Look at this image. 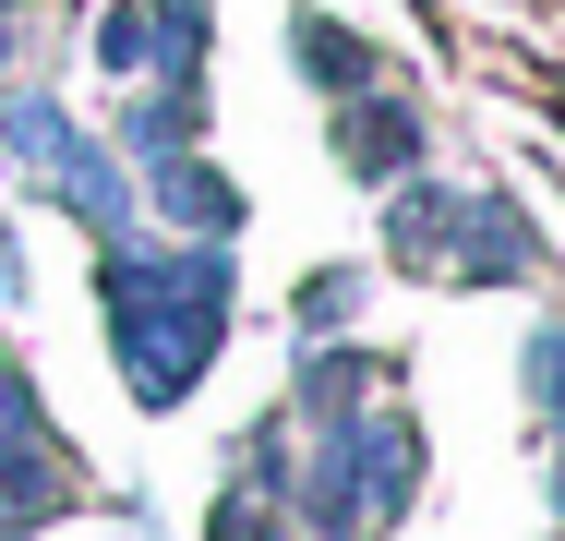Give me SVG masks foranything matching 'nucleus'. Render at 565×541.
Listing matches in <instances>:
<instances>
[{
    "mask_svg": "<svg viewBox=\"0 0 565 541\" xmlns=\"http://www.w3.org/2000/svg\"><path fill=\"white\" fill-rule=\"evenodd\" d=\"M228 325V253L181 241V253H109V337H120V385L145 410H181L193 373L217 361Z\"/></svg>",
    "mask_w": 565,
    "mask_h": 541,
    "instance_id": "obj_1",
    "label": "nucleus"
},
{
    "mask_svg": "<svg viewBox=\"0 0 565 541\" xmlns=\"http://www.w3.org/2000/svg\"><path fill=\"white\" fill-rule=\"evenodd\" d=\"M397 265L493 289V277H530V265H542V241L493 205V193H446V181H422V193H397Z\"/></svg>",
    "mask_w": 565,
    "mask_h": 541,
    "instance_id": "obj_2",
    "label": "nucleus"
},
{
    "mask_svg": "<svg viewBox=\"0 0 565 541\" xmlns=\"http://www.w3.org/2000/svg\"><path fill=\"white\" fill-rule=\"evenodd\" d=\"M0 132H12L24 181H49L61 205L85 216V229H132V181H120V169H109V157H97V145H85V132H73L49 97H12V108H0Z\"/></svg>",
    "mask_w": 565,
    "mask_h": 541,
    "instance_id": "obj_3",
    "label": "nucleus"
},
{
    "mask_svg": "<svg viewBox=\"0 0 565 541\" xmlns=\"http://www.w3.org/2000/svg\"><path fill=\"white\" fill-rule=\"evenodd\" d=\"M145 193H157L169 216H181L193 241H228V229H241V193H228L217 169H205V157H145Z\"/></svg>",
    "mask_w": 565,
    "mask_h": 541,
    "instance_id": "obj_4",
    "label": "nucleus"
},
{
    "mask_svg": "<svg viewBox=\"0 0 565 541\" xmlns=\"http://www.w3.org/2000/svg\"><path fill=\"white\" fill-rule=\"evenodd\" d=\"M409 145H422V120H409L397 97H361V108L338 120V157L361 169V181H397V169H409Z\"/></svg>",
    "mask_w": 565,
    "mask_h": 541,
    "instance_id": "obj_5",
    "label": "nucleus"
},
{
    "mask_svg": "<svg viewBox=\"0 0 565 541\" xmlns=\"http://www.w3.org/2000/svg\"><path fill=\"white\" fill-rule=\"evenodd\" d=\"M193 120H205L193 85H157V97H132V145H145V157H181V145H193Z\"/></svg>",
    "mask_w": 565,
    "mask_h": 541,
    "instance_id": "obj_6",
    "label": "nucleus"
},
{
    "mask_svg": "<svg viewBox=\"0 0 565 541\" xmlns=\"http://www.w3.org/2000/svg\"><path fill=\"white\" fill-rule=\"evenodd\" d=\"M518 373H530V410H542V433L565 445V325H542V337H530V361H518Z\"/></svg>",
    "mask_w": 565,
    "mask_h": 541,
    "instance_id": "obj_7",
    "label": "nucleus"
},
{
    "mask_svg": "<svg viewBox=\"0 0 565 541\" xmlns=\"http://www.w3.org/2000/svg\"><path fill=\"white\" fill-rule=\"evenodd\" d=\"M217 541H289L277 494H228V506H217Z\"/></svg>",
    "mask_w": 565,
    "mask_h": 541,
    "instance_id": "obj_8",
    "label": "nucleus"
},
{
    "mask_svg": "<svg viewBox=\"0 0 565 541\" xmlns=\"http://www.w3.org/2000/svg\"><path fill=\"white\" fill-rule=\"evenodd\" d=\"M349 314H361V277H349V265H338V277H313V289H301V325H349Z\"/></svg>",
    "mask_w": 565,
    "mask_h": 541,
    "instance_id": "obj_9",
    "label": "nucleus"
},
{
    "mask_svg": "<svg viewBox=\"0 0 565 541\" xmlns=\"http://www.w3.org/2000/svg\"><path fill=\"white\" fill-rule=\"evenodd\" d=\"M554 518H565V457H554Z\"/></svg>",
    "mask_w": 565,
    "mask_h": 541,
    "instance_id": "obj_10",
    "label": "nucleus"
}]
</instances>
